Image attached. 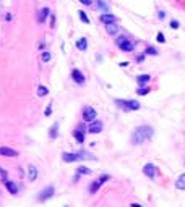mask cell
<instances>
[{
    "instance_id": "1",
    "label": "cell",
    "mask_w": 185,
    "mask_h": 207,
    "mask_svg": "<svg viewBox=\"0 0 185 207\" xmlns=\"http://www.w3.org/2000/svg\"><path fill=\"white\" fill-rule=\"evenodd\" d=\"M153 134H154V130L151 128V126L141 125L132 133V144H135V146L143 144V143H146V141H149L153 138Z\"/></svg>"
},
{
    "instance_id": "2",
    "label": "cell",
    "mask_w": 185,
    "mask_h": 207,
    "mask_svg": "<svg viewBox=\"0 0 185 207\" xmlns=\"http://www.w3.org/2000/svg\"><path fill=\"white\" fill-rule=\"evenodd\" d=\"M62 159L63 162H78V160H84V159H89V160H96L94 155L88 154V152H78V154H70V152H63L62 154Z\"/></svg>"
},
{
    "instance_id": "3",
    "label": "cell",
    "mask_w": 185,
    "mask_h": 207,
    "mask_svg": "<svg viewBox=\"0 0 185 207\" xmlns=\"http://www.w3.org/2000/svg\"><path fill=\"white\" fill-rule=\"evenodd\" d=\"M115 44H117L118 49L123 50V52H132V50H133V47H135L133 42H130L125 36H120V37H118V39L115 41Z\"/></svg>"
},
{
    "instance_id": "4",
    "label": "cell",
    "mask_w": 185,
    "mask_h": 207,
    "mask_svg": "<svg viewBox=\"0 0 185 207\" xmlns=\"http://www.w3.org/2000/svg\"><path fill=\"white\" fill-rule=\"evenodd\" d=\"M115 104L120 105L123 110H138L141 107L136 100H120V99H118V100H115Z\"/></svg>"
},
{
    "instance_id": "5",
    "label": "cell",
    "mask_w": 185,
    "mask_h": 207,
    "mask_svg": "<svg viewBox=\"0 0 185 207\" xmlns=\"http://www.w3.org/2000/svg\"><path fill=\"white\" fill-rule=\"evenodd\" d=\"M109 180V175H102L101 178H98V180H94L93 183H91V186H89V192L91 194H94V192H98V189L101 188L104 183H106Z\"/></svg>"
},
{
    "instance_id": "6",
    "label": "cell",
    "mask_w": 185,
    "mask_h": 207,
    "mask_svg": "<svg viewBox=\"0 0 185 207\" xmlns=\"http://www.w3.org/2000/svg\"><path fill=\"white\" fill-rule=\"evenodd\" d=\"M96 117H98V113H96V110H94L93 107H84L83 109V120L84 121L91 123V121L96 120Z\"/></svg>"
},
{
    "instance_id": "7",
    "label": "cell",
    "mask_w": 185,
    "mask_h": 207,
    "mask_svg": "<svg viewBox=\"0 0 185 207\" xmlns=\"http://www.w3.org/2000/svg\"><path fill=\"white\" fill-rule=\"evenodd\" d=\"M88 131H89L91 134L101 133V131H102V121H99V120L91 121V123H89V126H88Z\"/></svg>"
},
{
    "instance_id": "8",
    "label": "cell",
    "mask_w": 185,
    "mask_h": 207,
    "mask_svg": "<svg viewBox=\"0 0 185 207\" xmlns=\"http://www.w3.org/2000/svg\"><path fill=\"white\" fill-rule=\"evenodd\" d=\"M54 196V186H47V188H44L41 192H39V196H37V199H39L41 202L42 201H46V199H49V197H52Z\"/></svg>"
},
{
    "instance_id": "9",
    "label": "cell",
    "mask_w": 185,
    "mask_h": 207,
    "mask_svg": "<svg viewBox=\"0 0 185 207\" xmlns=\"http://www.w3.org/2000/svg\"><path fill=\"white\" fill-rule=\"evenodd\" d=\"M72 78H73V81L78 83V84H83L84 83V74L80 71V70H77V68L72 70Z\"/></svg>"
},
{
    "instance_id": "10",
    "label": "cell",
    "mask_w": 185,
    "mask_h": 207,
    "mask_svg": "<svg viewBox=\"0 0 185 207\" xmlns=\"http://www.w3.org/2000/svg\"><path fill=\"white\" fill-rule=\"evenodd\" d=\"M143 173L148 178H154L156 176V167L153 165V163H146V165L143 167Z\"/></svg>"
},
{
    "instance_id": "11",
    "label": "cell",
    "mask_w": 185,
    "mask_h": 207,
    "mask_svg": "<svg viewBox=\"0 0 185 207\" xmlns=\"http://www.w3.org/2000/svg\"><path fill=\"white\" fill-rule=\"evenodd\" d=\"M0 155H3V157H18V152L12 147H0Z\"/></svg>"
},
{
    "instance_id": "12",
    "label": "cell",
    "mask_w": 185,
    "mask_h": 207,
    "mask_svg": "<svg viewBox=\"0 0 185 207\" xmlns=\"http://www.w3.org/2000/svg\"><path fill=\"white\" fill-rule=\"evenodd\" d=\"M99 20H101L104 25H109V23H115L117 21V16L111 15V13H104V15L99 16Z\"/></svg>"
},
{
    "instance_id": "13",
    "label": "cell",
    "mask_w": 185,
    "mask_h": 207,
    "mask_svg": "<svg viewBox=\"0 0 185 207\" xmlns=\"http://www.w3.org/2000/svg\"><path fill=\"white\" fill-rule=\"evenodd\" d=\"M118 29H120V28H118L115 23H109V25H106V32L111 34V36H115L118 32Z\"/></svg>"
},
{
    "instance_id": "14",
    "label": "cell",
    "mask_w": 185,
    "mask_h": 207,
    "mask_svg": "<svg viewBox=\"0 0 185 207\" xmlns=\"http://www.w3.org/2000/svg\"><path fill=\"white\" fill-rule=\"evenodd\" d=\"M50 15V10H49V8H47V7H44V8H42V10L39 12V16H37V21H39V23H44L46 20H47V16H49Z\"/></svg>"
},
{
    "instance_id": "15",
    "label": "cell",
    "mask_w": 185,
    "mask_h": 207,
    "mask_svg": "<svg viewBox=\"0 0 185 207\" xmlns=\"http://www.w3.org/2000/svg\"><path fill=\"white\" fill-rule=\"evenodd\" d=\"M28 178H29V181H34L37 178V168L34 165H29V168H28Z\"/></svg>"
},
{
    "instance_id": "16",
    "label": "cell",
    "mask_w": 185,
    "mask_h": 207,
    "mask_svg": "<svg viewBox=\"0 0 185 207\" xmlns=\"http://www.w3.org/2000/svg\"><path fill=\"white\" fill-rule=\"evenodd\" d=\"M5 188L8 191H10V194H16L18 192V186H16V183H13V181H5Z\"/></svg>"
},
{
    "instance_id": "17",
    "label": "cell",
    "mask_w": 185,
    "mask_h": 207,
    "mask_svg": "<svg viewBox=\"0 0 185 207\" xmlns=\"http://www.w3.org/2000/svg\"><path fill=\"white\" fill-rule=\"evenodd\" d=\"M175 188H177V189L185 191V173H182V175L177 178V181H175Z\"/></svg>"
},
{
    "instance_id": "18",
    "label": "cell",
    "mask_w": 185,
    "mask_h": 207,
    "mask_svg": "<svg viewBox=\"0 0 185 207\" xmlns=\"http://www.w3.org/2000/svg\"><path fill=\"white\" fill-rule=\"evenodd\" d=\"M149 79H151L149 74H140V76H136V83H138V86H145Z\"/></svg>"
},
{
    "instance_id": "19",
    "label": "cell",
    "mask_w": 185,
    "mask_h": 207,
    "mask_svg": "<svg viewBox=\"0 0 185 207\" xmlns=\"http://www.w3.org/2000/svg\"><path fill=\"white\" fill-rule=\"evenodd\" d=\"M57 134H59V123H54V125L50 126L49 136H50V139H55V138H57Z\"/></svg>"
},
{
    "instance_id": "20",
    "label": "cell",
    "mask_w": 185,
    "mask_h": 207,
    "mask_svg": "<svg viewBox=\"0 0 185 207\" xmlns=\"http://www.w3.org/2000/svg\"><path fill=\"white\" fill-rule=\"evenodd\" d=\"M77 49H80V50H86L88 49V41L84 39V37H81V39L77 41Z\"/></svg>"
},
{
    "instance_id": "21",
    "label": "cell",
    "mask_w": 185,
    "mask_h": 207,
    "mask_svg": "<svg viewBox=\"0 0 185 207\" xmlns=\"http://www.w3.org/2000/svg\"><path fill=\"white\" fill-rule=\"evenodd\" d=\"M73 136H75V139H77L80 144L84 143V134H83V130H80V128H78V130L73 133Z\"/></svg>"
},
{
    "instance_id": "22",
    "label": "cell",
    "mask_w": 185,
    "mask_h": 207,
    "mask_svg": "<svg viewBox=\"0 0 185 207\" xmlns=\"http://www.w3.org/2000/svg\"><path fill=\"white\" fill-rule=\"evenodd\" d=\"M47 94H49V89H47L46 86L37 87V96H39V97H44V96H47Z\"/></svg>"
},
{
    "instance_id": "23",
    "label": "cell",
    "mask_w": 185,
    "mask_h": 207,
    "mask_svg": "<svg viewBox=\"0 0 185 207\" xmlns=\"http://www.w3.org/2000/svg\"><path fill=\"white\" fill-rule=\"evenodd\" d=\"M91 170L88 167H78V175H89Z\"/></svg>"
},
{
    "instance_id": "24",
    "label": "cell",
    "mask_w": 185,
    "mask_h": 207,
    "mask_svg": "<svg viewBox=\"0 0 185 207\" xmlns=\"http://www.w3.org/2000/svg\"><path fill=\"white\" fill-rule=\"evenodd\" d=\"M148 92H149V87H138L136 89V94H138V96H146Z\"/></svg>"
},
{
    "instance_id": "25",
    "label": "cell",
    "mask_w": 185,
    "mask_h": 207,
    "mask_svg": "<svg viewBox=\"0 0 185 207\" xmlns=\"http://www.w3.org/2000/svg\"><path fill=\"white\" fill-rule=\"evenodd\" d=\"M78 15H80V20H81L83 23H86V25H88V23H89V18L86 16V13H84V12H81V10H80V12H78Z\"/></svg>"
},
{
    "instance_id": "26",
    "label": "cell",
    "mask_w": 185,
    "mask_h": 207,
    "mask_svg": "<svg viewBox=\"0 0 185 207\" xmlns=\"http://www.w3.org/2000/svg\"><path fill=\"white\" fill-rule=\"evenodd\" d=\"M145 55H158V50H156L154 47H148V49L145 50Z\"/></svg>"
},
{
    "instance_id": "27",
    "label": "cell",
    "mask_w": 185,
    "mask_h": 207,
    "mask_svg": "<svg viewBox=\"0 0 185 207\" xmlns=\"http://www.w3.org/2000/svg\"><path fill=\"white\" fill-rule=\"evenodd\" d=\"M98 8H101V10H109L107 3L102 2V0H98Z\"/></svg>"
},
{
    "instance_id": "28",
    "label": "cell",
    "mask_w": 185,
    "mask_h": 207,
    "mask_svg": "<svg viewBox=\"0 0 185 207\" xmlns=\"http://www.w3.org/2000/svg\"><path fill=\"white\" fill-rule=\"evenodd\" d=\"M7 175H8V173H7V170H3V168L0 167V176H2V180H3V183L7 181Z\"/></svg>"
},
{
    "instance_id": "29",
    "label": "cell",
    "mask_w": 185,
    "mask_h": 207,
    "mask_svg": "<svg viewBox=\"0 0 185 207\" xmlns=\"http://www.w3.org/2000/svg\"><path fill=\"white\" fill-rule=\"evenodd\" d=\"M50 60V54L49 52H42V62H49Z\"/></svg>"
},
{
    "instance_id": "30",
    "label": "cell",
    "mask_w": 185,
    "mask_h": 207,
    "mask_svg": "<svg viewBox=\"0 0 185 207\" xmlns=\"http://www.w3.org/2000/svg\"><path fill=\"white\" fill-rule=\"evenodd\" d=\"M158 42H161V44H164V42H166V37H164L163 32H158Z\"/></svg>"
},
{
    "instance_id": "31",
    "label": "cell",
    "mask_w": 185,
    "mask_h": 207,
    "mask_svg": "<svg viewBox=\"0 0 185 207\" xmlns=\"http://www.w3.org/2000/svg\"><path fill=\"white\" fill-rule=\"evenodd\" d=\"M179 26H180V25H179L177 20H172V21H170V28H172V29H177Z\"/></svg>"
},
{
    "instance_id": "32",
    "label": "cell",
    "mask_w": 185,
    "mask_h": 207,
    "mask_svg": "<svg viewBox=\"0 0 185 207\" xmlns=\"http://www.w3.org/2000/svg\"><path fill=\"white\" fill-rule=\"evenodd\" d=\"M50 28L52 29L55 28V15H50Z\"/></svg>"
},
{
    "instance_id": "33",
    "label": "cell",
    "mask_w": 185,
    "mask_h": 207,
    "mask_svg": "<svg viewBox=\"0 0 185 207\" xmlns=\"http://www.w3.org/2000/svg\"><path fill=\"white\" fill-rule=\"evenodd\" d=\"M80 3H83V5H91L93 0H80Z\"/></svg>"
},
{
    "instance_id": "34",
    "label": "cell",
    "mask_w": 185,
    "mask_h": 207,
    "mask_svg": "<svg viewBox=\"0 0 185 207\" xmlns=\"http://www.w3.org/2000/svg\"><path fill=\"white\" fill-rule=\"evenodd\" d=\"M166 18V13L164 12H159V20H164Z\"/></svg>"
},
{
    "instance_id": "35",
    "label": "cell",
    "mask_w": 185,
    "mask_h": 207,
    "mask_svg": "<svg viewBox=\"0 0 185 207\" xmlns=\"http://www.w3.org/2000/svg\"><path fill=\"white\" fill-rule=\"evenodd\" d=\"M52 113V109H50V107H49V109H46V117H49Z\"/></svg>"
},
{
    "instance_id": "36",
    "label": "cell",
    "mask_w": 185,
    "mask_h": 207,
    "mask_svg": "<svg viewBox=\"0 0 185 207\" xmlns=\"http://www.w3.org/2000/svg\"><path fill=\"white\" fill-rule=\"evenodd\" d=\"M5 20H7V21L12 20V15H10V13H7V15H5Z\"/></svg>"
},
{
    "instance_id": "37",
    "label": "cell",
    "mask_w": 185,
    "mask_h": 207,
    "mask_svg": "<svg viewBox=\"0 0 185 207\" xmlns=\"http://www.w3.org/2000/svg\"><path fill=\"white\" fill-rule=\"evenodd\" d=\"M143 58H145L143 55H140V57H136V62H143Z\"/></svg>"
},
{
    "instance_id": "38",
    "label": "cell",
    "mask_w": 185,
    "mask_h": 207,
    "mask_svg": "<svg viewBox=\"0 0 185 207\" xmlns=\"http://www.w3.org/2000/svg\"><path fill=\"white\" fill-rule=\"evenodd\" d=\"M130 207H141V205H140V204H135V202H133V204H132Z\"/></svg>"
}]
</instances>
